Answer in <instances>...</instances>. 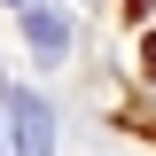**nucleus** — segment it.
<instances>
[{"instance_id":"f257e3e1","label":"nucleus","mask_w":156,"mask_h":156,"mask_svg":"<svg viewBox=\"0 0 156 156\" xmlns=\"http://www.w3.org/2000/svg\"><path fill=\"white\" fill-rule=\"evenodd\" d=\"M23 47H31L39 62H62L70 55V23H62L55 8H31V0H23Z\"/></svg>"},{"instance_id":"f03ea898","label":"nucleus","mask_w":156,"mask_h":156,"mask_svg":"<svg viewBox=\"0 0 156 156\" xmlns=\"http://www.w3.org/2000/svg\"><path fill=\"white\" fill-rule=\"evenodd\" d=\"M8 140H16V148H47V140H55V117H47L39 94H8Z\"/></svg>"},{"instance_id":"7ed1b4c3","label":"nucleus","mask_w":156,"mask_h":156,"mask_svg":"<svg viewBox=\"0 0 156 156\" xmlns=\"http://www.w3.org/2000/svg\"><path fill=\"white\" fill-rule=\"evenodd\" d=\"M148 70H156V39H148Z\"/></svg>"},{"instance_id":"20e7f679","label":"nucleus","mask_w":156,"mask_h":156,"mask_svg":"<svg viewBox=\"0 0 156 156\" xmlns=\"http://www.w3.org/2000/svg\"><path fill=\"white\" fill-rule=\"evenodd\" d=\"M8 8H23V0H8Z\"/></svg>"}]
</instances>
